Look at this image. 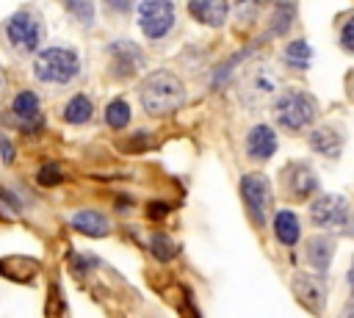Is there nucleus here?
<instances>
[{
  "instance_id": "nucleus-1",
  "label": "nucleus",
  "mask_w": 354,
  "mask_h": 318,
  "mask_svg": "<svg viewBox=\"0 0 354 318\" xmlns=\"http://www.w3.org/2000/svg\"><path fill=\"white\" fill-rule=\"evenodd\" d=\"M183 97H185V91H183L180 77L166 72V69H158V72L147 75L141 88H138L141 108L149 116H166V113L177 111L183 105Z\"/></svg>"
},
{
  "instance_id": "nucleus-2",
  "label": "nucleus",
  "mask_w": 354,
  "mask_h": 318,
  "mask_svg": "<svg viewBox=\"0 0 354 318\" xmlns=\"http://www.w3.org/2000/svg\"><path fill=\"white\" fill-rule=\"evenodd\" d=\"M0 36H3V44L17 53V55H33L44 39V22L39 17V11L33 8H22L17 14H11L3 28H0Z\"/></svg>"
},
{
  "instance_id": "nucleus-3",
  "label": "nucleus",
  "mask_w": 354,
  "mask_h": 318,
  "mask_svg": "<svg viewBox=\"0 0 354 318\" xmlns=\"http://www.w3.org/2000/svg\"><path fill=\"white\" fill-rule=\"evenodd\" d=\"M33 75L47 86H66L80 75V58L72 47H47L33 58Z\"/></svg>"
},
{
  "instance_id": "nucleus-4",
  "label": "nucleus",
  "mask_w": 354,
  "mask_h": 318,
  "mask_svg": "<svg viewBox=\"0 0 354 318\" xmlns=\"http://www.w3.org/2000/svg\"><path fill=\"white\" fill-rule=\"evenodd\" d=\"M274 116H277V124L285 130V133H301L307 130L315 116H318V102L310 91L304 88H288L285 94L277 97L274 102Z\"/></svg>"
},
{
  "instance_id": "nucleus-5",
  "label": "nucleus",
  "mask_w": 354,
  "mask_h": 318,
  "mask_svg": "<svg viewBox=\"0 0 354 318\" xmlns=\"http://www.w3.org/2000/svg\"><path fill=\"white\" fill-rule=\"evenodd\" d=\"M174 19H177L174 0H141L138 3V28L152 41L166 39L174 28Z\"/></svg>"
},
{
  "instance_id": "nucleus-6",
  "label": "nucleus",
  "mask_w": 354,
  "mask_h": 318,
  "mask_svg": "<svg viewBox=\"0 0 354 318\" xmlns=\"http://www.w3.org/2000/svg\"><path fill=\"white\" fill-rule=\"evenodd\" d=\"M310 218L321 230H346L348 232V227L354 221V213H351V205H348L346 196H340V194H324V196H318L313 202Z\"/></svg>"
},
{
  "instance_id": "nucleus-7",
  "label": "nucleus",
  "mask_w": 354,
  "mask_h": 318,
  "mask_svg": "<svg viewBox=\"0 0 354 318\" xmlns=\"http://www.w3.org/2000/svg\"><path fill=\"white\" fill-rule=\"evenodd\" d=\"M241 196L243 205L257 227H266L268 207H271V183L263 174H243L241 177Z\"/></svg>"
},
{
  "instance_id": "nucleus-8",
  "label": "nucleus",
  "mask_w": 354,
  "mask_h": 318,
  "mask_svg": "<svg viewBox=\"0 0 354 318\" xmlns=\"http://www.w3.org/2000/svg\"><path fill=\"white\" fill-rule=\"evenodd\" d=\"M277 91V77L271 75V69L266 64L254 66L243 83H241V94H243V102L246 105H263L266 100H271Z\"/></svg>"
},
{
  "instance_id": "nucleus-9",
  "label": "nucleus",
  "mask_w": 354,
  "mask_h": 318,
  "mask_svg": "<svg viewBox=\"0 0 354 318\" xmlns=\"http://www.w3.org/2000/svg\"><path fill=\"white\" fill-rule=\"evenodd\" d=\"M108 55H111V69L119 75V77H133L144 69V53L138 50V44L127 41V39H119L108 47Z\"/></svg>"
},
{
  "instance_id": "nucleus-10",
  "label": "nucleus",
  "mask_w": 354,
  "mask_h": 318,
  "mask_svg": "<svg viewBox=\"0 0 354 318\" xmlns=\"http://www.w3.org/2000/svg\"><path fill=\"white\" fill-rule=\"evenodd\" d=\"M282 183L288 185V194H290V199H299V202H304V199H310L321 185H318V177H315V171L304 163V160H293L288 169H285V174H282Z\"/></svg>"
},
{
  "instance_id": "nucleus-11",
  "label": "nucleus",
  "mask_w": 354,
  "mask_h": 318,
  "mask_svg": "<svg viewBox=\"0 0 354 318\" xmlns=\"http://www.w3.org/2000/svg\"><path fill=\"white\" fill-rule=\"evenodd\" d=\"M293 293H296V299L310 310V312H324V307H326V285L321 282V277H315V274H296L293 277Z\"/></svg>"
},
{
  "instance_id": "nucleus-12",
  "label": "nucleus",
  "mask_w": 354,
  "mask_h": 318,
  "mask_svg": "<svg viewBox=\"0 0 354 318\" xmlns=\"http://www.w3.org/2000/svg\"><path fill=\"white\" fill-rule=\"evenodd\" d=\"M277 152V133L268 127V124H254L249 133H246V155L257 163L268 160L271 155Z\"/></svg>"
},
{
  "instance_id": "nucleus-13",
  "label": "nucleus",
  "mask_w": 354,
  "mask_h": 318,
  "mask_svg": "<svg viewBox=\"0 0 354 318\" xmlns=\"http://www.w3.org/2000/svg\"><path fill=\"white\" fill-rule=\"evenodd\" d=\"M11 113L22 127H41V102L36 91H19L11 100Z\"/></svg>"
},
{
  "instance_id": "nucleus-14",
  "label": "nucleus",
  "mask_w": 354,
  "mask_h": 318,
  "mask_svg": "<svg viewBox=\"0 0 354 318\" xmlns=\"http://www.w3.org/2000/svg\"><path fill=\"white\" fill-rule=\"evenodd\" d=\"M227 0H188V14L207 28H221L227 22Z\"/></svg>"
},
{
  "instance_id": "nucleus-15",
  "label": "nucleus",
  "mask_w": 354,
  "mask_h": 318,
  "mask_svg": "<svg viewBox=\"0 0 354 318\" xmlns=\"http://www.w3.org/2000/svg\"><path fill=\"white\" fill-rule=\"evenodd\" d=\"M307 144H310V149L318 152L321 158H337L340 149H343V135H340L332 124H321V127H315V130L310 133Z\"/></svg>"
},
{
  "instance_id": "nucleus-16",
  "label": "nucleus",
  "mask_w": 354,
  "mask_h": 318,
  "mask_svg": "<svg viewBox=\"0 0 354 318\" xmlns=\"http://www.w3.org/2000/svg\"><path fill=\"white\" fill-rule=\"evenodd\" d=\"M72 227L80 232V235H88V238H105L111 232V221L105 213L100 210H77L72 216Z\"/></svg>"
},
{
  "instance_id": "nucleus-17",
  "label": "nucleus",
  "mask_w": 354,
  "mask_h": 318,
  "mask_svg": "<svg viewBox=\"0 0 354 318\" xmlns=\"http://www.w3.org/2000/svg\"><path fill=\"white\" fill-rule=\"evenodd\" d=\"M271 227H274V238H277L282 246H293V243H299V238H301V221H299V216L290 213V210L274 213Z\"/></svg>"
},
{
  "instance_id": "nucleus-18",
  "label": "nucleus",
  "mask_w": 354,
  "mask_h": 318,
  "mask_svg": "<svg viewBox=\"0 0 354 318\" xmlns=\"http://www.w3.org/2000/svg\"><path fill=\"white\" fill-rule=\"evenodd\" d=\"M332 254H335V241L329 235H315V238L307 241V260L315 271L326 274L329 263H332Z\"/></svg>"
},
{
  "instance_id": "nucleus-19",
  "label": "nucleus",
  "mask_w": 354,
  "mask_h": 318,
  "mask_svg": "<svg viewBox=\"0 0 354 318\" xmlns=\"http://www.w3.org/2000/svg\"><path fill=\"white\" fill-rule=\"evenodd\" d=\"M91 113H94V105H91V100H88L86 94H75V97L64 105V119H66L69 124H86V122L91 119Z\"/></svg>"
},
{
  "instance_id": "nucleus-20",
  "label": "nucleus",
  "mask_w": 354,
  "mask_h": 318,
  "mask_svg": "<svg viewBox=\"0 0 354 318\" xmlns=\"http://www.w3.org/2000/svg\"><path fill=\"white\" fill-rule=\"evenodd\" d=\"M282 58H285V64H288L290 69H307V66H310V58H313V50H310V44H307L304 39H293V41L285 47Z\"/></svg>"
},
{
  "instance_id": "nucleus-21",
  "label": "nucleus",
  "mask_w": 354,
  "mask_h": 318,
  "mask_svg": "<svg viewBox=\"0 0 354 318\" xmlns=\"http://www.w3.org/2000/svg\"><path fill=\"white\" fill-rule=\"evenodd\" d=\"M149 252H152V257L155 260H160V263H169V260H174L177 257V243L166 235V232H155L152 238H149Z\"/></svg>"
},
{
  "instance_id": "nucleus-22",
  "label": "nucleus",
  "mask_w": 354,
  "mask_h": 318,
  "mask_svg": "<svg viewBox=\"0 0 354 318\" xmlns=\"http://www.w3.org/2000/svg\"><path fill=\"white\" fill-rule=\"evenodd\" d=\"M105 122H108V127H113V130L127 127V122H130V105H127L124 100H111V102L105 105Z\"/></svg>"
},
{
  "instance_id": "nucleus-23",
  "label": "nucleus",
  "mask_w": 354,
  "mask_h": 318,
  "mask_svg": "<svg viewBox=\"0 0 354 318\" xmlns=\"http://www.w3.org/2000/svg\"><path fill=\"white\" fill-rule=\"evenodd\" d=\"M64 8L80 22V25H91L94 22V3L91 0H61Z\"/></svg>"
},
{
  "instance_id": "nucleus-24",
  "label": "nucleus",
  "mask_w": 354,
  "mask_h": 318,
  "mask_svg": "<svg viewBox=\"0 0 354 318\" xmlns=\"http://www.w3.org/2000/svg\"><path fill=\"white\" fill-rule=\"evenodd\" d=\"M293 25V3H279L277 6V11H274V19H271V33H277V36H282V33H288V28Z\"/></svg>"
},
{
  "instance_id": "nucleus-25",
  "label": "nucleus",
  "mask_w": 354,
  "mask_h": 318,
  "mask_svg": "<svg viewBox=\"0 0 354 318\" xmlns=\"http://www.w3.org/2000/svg\"><path fill=\"white\" fill-rule=\"evenodd\" d=\"M61 180H64V171H61V166H58V163H53V160L41 163V166H39V171H36V183H39V185H44V188H53V185H58Z\"/></svg>"
},
{
  "instance_id": "nucleus-26",
  "label": "nucleus",
  "mask_w": 354,
  "mask_h": 318,
  "mask_svg": "<svg viewBox=\"0 0 354 318\" xmlns=\"http://www.w3.org/2000/svg\"><path fill=\"white\" fill-rule=\"evenodd\" d=\"M263 6H266V0H235V14H238V19L249 22Z\"/></svg>"
},
{
  "instance_id": "nucleus-27",
  "label": "nucleus",
  "mask_w": 354,
  "mask_h": 318,
  "mask_svg": "<svg viewBox=\"0 0 354 318\" xmlns=\"http://www.w3.org/2000/svg\"><path fill=\"white\" fill-rule=\"evenodd\" d=\"M340 47L354 55V14H351V17L343 22V28H340Z\"/></svg>"
},
{
  "instance_id": "nucleus-28",
  "label": "nucleus",
  "mask_w": 354,
  "mask_h": 318,
  "mask_svg": "<svg viewBox=\"0 0 354 318\" xmlns=\"http://www.w3.org/2000/svg\"><path fill=\"white\" fill-rule=\"evenodd\" d=\"M0 158H3V163L14 160V144L8 138H3V135H0Z\"/></svg>"
},
{
  "instance_id": "nucleus-29",
  "label": "nucleus",
  "mask_w": 354,
  "mask_h": 318,
  "mask_svg": "<svg viewBox=\"0 0 354 318\" xmlns=\"http://www.w3.org/2000/svg\"><path fill=\"white\" fill-rule=\"evenodd\" d=\"M105 6H108L113 14H124V11H130L133 0H105Z\"/></svg>"
},
{
  "instance_id": "nucleus-30",
  "label": "nucleus",
  "mask_w": 354,
  "mask_h": 318,
  "mask_svg": "<svg viewBox=\"0 0 354 318\" xmlns=\"http://www.w3.org/2000/svg\"><path fill=\"white\" fill-rule=\"evenodd\" d=\"M166 210H169V207H166L163 202H149V205H147V216H149V218H160V216H166Z\"/></svg>"
},
{
  "instance_id": "nucleus-31",
  "label": "nucleus",
  "mask_w": 354,
  "mask_h": 318,
  "mask_svg": "<svg viewBox=\"0 0 354 318\" xmlns=\"http://www.w3.org/2000/svg\"><path fill=\"white\" fill-rule=\"evenodd\" d=\"M346 282H348V290H351V296H354V263H351V268H348V277H346Z\"/></svg>"
},
{
  "instance_id": "nucleus-32",
  "label": "nucleus",
  "mask_w": 354,
  "mask_h": 318,
  "mask_svg": "<svg viewBox=\"0 0 354 318\" xmlns=\"http://www.w3.org/2000/svg\"><path fill=\"white\" fill-rule=\"evenodd\" d=\"M343 315H354V301H351V304H348V307L343 310Z\"/></svg>"
},
{
  "instance_id": "nucleus-33",
  "label": "nucleus",
  "mask_w": 354,
  "mask_h": 318,
  "mask_svg": "<svg viewBox=\"0 0 354 318\" xmlns=\"http://www.w3.org/2000/svg\"><path fill=\"white\" fill-rule=\"evenodd\" d=\"M3 86H6V77H3V69H0V91H3Z\"/></svg>"
},
{
  "instance_id": "nucleus-34",
  "label": "nucleus",
  "mask_w": 354,
  "mask_h": 318,
  "mask_svg": "<svg viewBox=\"0 0 354 318\" xmlns=\"http://www.w3.org/2000/svg\"><path fill=\"white\" fill-rule=\"evenodd\" d=\"M351 91H354V86H351Z\"/></svg>"
}]
</instances>
